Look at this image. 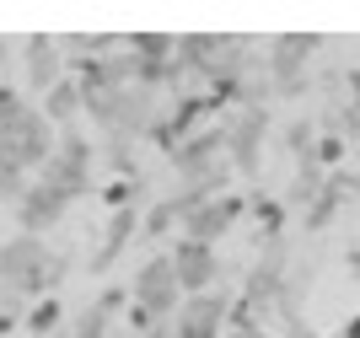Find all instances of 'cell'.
Masks as SVG:
<instances>
[{
	"instance_id": "1",
	"label": "cell",
	"mask_w": 360,
	"mask_h": 338,
	"mask_svg": "<svg viewBox=\"0 0 360 338\" xmlns=\"http://www.w3.org/2000/svg\"><path fill=\"white\" fill-rule=\"evenodd\" d=\"M86 113L97 118V129L113 134V140H140V134L162 129L156 86H146V81H129V86H113V91H91Z\"/></svg>"
},
{
	"instance_id": "2",
	"label": "cell",
	"mask_w": 360,
	"mask_h": 338,
	"mask_svg": "<svg viewBox=\"0 0 360 338\" xmlns=\"http://www.w3.org/2000/svg\"><path fill=\"white\" fill-rule=\"evenodd\" d=\"M129 295H135V327L146 333V327L156 323H172L183 311V280H178V264H172V252H150L146 264L135 268V285H129Z\"/></svg>"
},
{
	"instance_id": "3",
	"label": "cell",
	"mask_w": 360,
	"mask_h": 338,
	"mask_svg": "<svg viewBox=\"0 0 360 338\" xmlns=\"http://www.w3.org/2000/svg\"><path fill=\"white\" fill-rule=\"evenodd\" d=\"M60 150V134L49 124L44 108H22V113L0 129V162H11L16 172H44Z\"/></svg>"
},
{
	"instance_id": "4",
	"label": "cell",
	"mask_w": 360,
	"mask_h": 338,
	"mask_svg": "<svg viewBox=\"0 0 360 338\" xmlns=\"http://www.w3.org/2000/svg\"><path fill=\"white\" fill-rule=\"evenodd\" d=\"M91 172H97V145H91L86 134H60V150H54V162L44 167V183H54V188H65L75 199V193L91 188Z\"/></svg>"
},
{
	"instance_id": "5",
	"label": "cell",
	"mask_w": 360,
	"mask_h": 338,
	"mask_svg": "<svg viewBox=\"0 0 360 338\" xmlns=\"http://www.w3.org/2000/svg\"><path fill=\"white\" fill-rule=\"evenodd\" d=\"M242 221V199L237 193H215V199H194V204L183 209V236L188 242H205V247H215L231 226Z\"/></svg>"
},
{
	"instance_id": "6",
	"label": "cell",
	"mask_w": 360,
	"mask_h": 338,
	"mask_svg": "<svg viewBox=\"0 0 360 338\" xmlns=\"http://www.w3.org/2000/svg\"><path fill=\"white\" fill-rule=\"evenodd\" d=\"M312 54H317L312 32H280V38H269V48H264V70H269V81H280L285 91H296L301 70L312 65Z\"/></svg>"
},
{
	"instance_id": "7",
	"label": "cell",
	"mask_w": 360,
	"mask_h": 338,
	"mask_svg": "<svg viewBox=\"0 0 360 338\" xmlns=\"http://www.w3.org/2000/svg\"><path fill=\"white\" fill-rule=\"evenodd\" d=\"M65 209H70V193L44 183V177H32V188L22 193V204H16V226L27 236H44V231H54V226L65 221Z\"/></svg>"
},
{
	"instance_id": "8",
	"label": "cell",
	"mask_w": 360,
	"mask_h": 338,
	"mask_svg": "<svg viewBox=\"0 0 360 338\" xmlns=\"http://www.w3.org/2000/svg\"><path fill=\"white\" fill-rule=\"evenodd\" d=\"M172 264H178L183 295H210L215 285H221V252L205 247V242H188V236H178V242H172Z\"/></svg>"
},
{
	"instance_id": "9",
	"label": "cell",
	"mask_w": 360,
	"mask_h": 338,
	"mask_svg": "<svg viewBox=\"0 0 360 338\" xmlns=\"http://www.w3.org/2000/svg\"><path fill=\"white\" fill-rule=\"evenodd\" d=\"M226 311H231L226 290L188 295V301H183V311L172 317V333H178V338H221V327H226Z\"/></svg>"
},
{
	"instance_id": "10",
	"label": "cell",
	"mask_w": 360,
	"mask_h": 338,
	"mask_svg": "<svg viewBox=\"0 0 360 338\" xmlns=\"http://www.w3.org/2000/svg\"><path fill=\"white\" fill-rule=\"evenodd\" d=\"M60 54H65L60 38H44V32L22 38V70H27V86H32V91H44V97H49V91H54L65 75H70Z\"/></svg>"
},
{
	"instance_id": "11",
	"label": "cell",
	"mask_w": 360,
	"mask_h": 338,
	"mask_svg": "<svg viewBox=\"0 0 360 338\" xmlns=\"http://www.w3.org/2000/svg\"><path fill=\"white\" fill-rule=\"evenodd\" d=\"M221 129H226V156H237L242 172H253V167H258V140H264V129H269V113L242 108V113L226 118Z\"/></svg>"
},
{
	"instance_id": "12",
	"label": "cell",
	"mask_w": 360,
	"mask_h": 338,
	"mask_svg": "<svg viewBox=\"0 0 360 338\" xmlns=\"http://www.w3.org/2000/svg\"><path fill=\"white\" fill-rule=\"evenodd\" d=\"M44 113L49 124H70L75 113H86V91H81V75H65L60 86L44 97Z\"/></svg>"
},
{
	"instance_id": "13",
	"label": "cell",
	"mask_w": 360,
	"mask_h": 338,
	"mask_svg": "<svg viewBox=\"0 0 360 338\" xmlns=\"http://www.w3.org/2000/svg\"><path fill=\"white\" fill-rule=\"evenodd\" d=\"M135 226H140V209L124 204L119 215H113V226H108V242H103V252L91 258V268H108V264H113V258L124 252V242H129V231H135Z\"/></svg>"
},
{
	"instance_id": "14",
	"label": "cell",
	"mask_w": 360,
	"mask_h": 338,
	"mask_svg": "<svg viewBox=\"0 0 360 338\" xmlns=\"http://www.w3.org/2000/svg\"><path fill=\"white\" fill-rule=\"evenodd\" d=\"M108 323H113V301H91L65 333H70V338H113V333H108Z\"/></svg>"
},
{
	"instance_id": "15",
	"label": "cell",
	"mask_w": 360,
	"mask_h": 338,
	"mask_svg": "<svg viewBox=\"0 0 360 338\" xmlns=\"http://www.w3.org/2000/svg\"><path fill=\"white\" fill-rule=\"evenodd\" d=\"M32 188V183H27V172H16V167L11 162H0V199H6V204H22V193H27Z\"/></svg>"
},
{
	"instance_id": "16",
	"label": "cell",
	"mask_w": 360,
	"mask_h": 338,
	"mask_svg": "<svg viewBox=\"0 0 360 338\" xmlns=\"http://www.w3.org/2000/svg\"><path fill=\"white\" fill-rule=\"evenodd\" d=\"M60 323H65L60 301H54V295H49V301H38V311H32V333H38V338H49V333H54Z\"/></svg>"
},
{
	"instance_id": "17",
	"label": "cell",
	"mask_w": 360,
	"mask_h": 338,
	"mask_svg": "<svg viewBox=\"0 0 360 338\" xmlns=\"http://www.w3.org/2000/svg\"><path fill=\"white\" fill-rule=\"evenodd\" d=\"M22 108H27V103L16 97V86H0V129H6V124H11V118L22 113Z\"/></svg>"
},
{
	"instance_id": "18",
	"label": "cell",
	"mask_w": 360,
	"mask_h": 338,
	"mask_svg": "<svg viewBox=\"0 0 360 338\" xmlns=\"http://www.w3.org/2000/svg\"><path fill=\"white\" fill-rule=\"evenodd\" d=\"M345 338H360V317H355V323H349V327H345Z\"/></svg>"
},
{
	"instance_id": "19",
	"label": "cell",
	"mask_w": 360,
	"mask_h": 338,
	"mask_svg": "<svg viewBox=\"0 0 360 338\" xmlns=\"http://www.w3.org/2000/svg\"><path fill=\"white\" fill-rule=\"evenodd\" d=\"M6 327H11V317H6V311H0V338H6Z\"/></svg>"
},
{
	"instance_id": "20",
	"label": "cell",
	"mask_w": 360,
	"mask_h": 338,
	"mask_svg": "<svg viewBox=\"0 0 360 338\" xmlns=\"http://www.w3.org/2000/svg\"><path fill=\"white\" fill-rule=\"evenodd\" d=\"M349 268H355V280H360V252H355V258H349Z\"/></svg>"
},
{
	"instance_id": "21",
	"label": "cell",
	"mask_w": 360,
	"mask_h": 338,
	"mask_svg": "<svg viewBox=\"0 0 360 338\" xmlns=\"http://www.w3.org/2000/svg\"><path fill=\"white\" fill-rule=\"evenodd\" d=\"M54 338H70V333H65V327H60V333H54Z\"/></svg>"
}]
</instances>
